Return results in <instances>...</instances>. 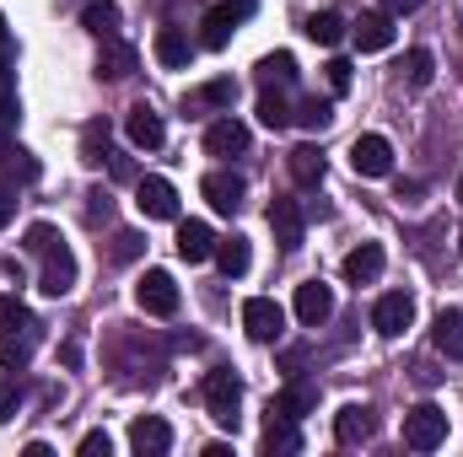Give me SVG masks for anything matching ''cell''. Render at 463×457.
<instances>
[{
  "label": "cell",
  "mask_w": 463,
  "mask_h": 457,
  "mask_svg": "<svg viewBox=\"0 0 463 457\" xmlns=\"http://www.w3.org/2000/svg\"><path fill=\"white\" fill-rule=\"evenodd\" d=\"M140 253H146V237H140V231H118L114 247H109V258H114V264H135Z\"/></svg>",
  "instance_id": "cell-37"
},
{
  "label": "cell",
  "mask_w": 463,
  "mask_h": 457,
  "mask_svg": "<svg viewBox=\"0 0 463 457\" xmlns=\"http://www.w3.org/2000/svg\"><path fill=\"white\" fill-rule=\"evenodd\" d=\"M135 302L151 312V318H173L178 312V280L167 269H146L140 285H135Z\"/></svg>",
  "instance_id": "cell-5"
},
{
  "label": "cell",
  "mask_w": 463,
  "mask_h": 457,
  "mask_svg": "<svg viewBox=\"0 0 463 457\" xmlns=\"http://www.w3.org/2000/svg\"><path fill=\"white\" fill-rule=\"evenodd\" d=\"M313 409H318V387H313V382H291V387H280V393L269 398V420H297V425H302Z\"/></svg>",
  "instance_id": "cell-12"
},
{
  "label": "cell",
  "mask_w": 463,
  "mask_h": 457,
  "mask_svg": "<svg viewBox=\"0 0 463 457\" xmlns=\"http://www.w3.org/2000/svg\"><path fill=\"white\" fill-rule=\"evenodd\" d=\"M16 409H22V382L16 377H0V425L16 420Z\"/></svg>",
  "instance_id": "cell-41"
},
{
  "label": "cell",
  "mask_w": 463,
  "mask_h": 457,
  "mask_svg": "<svg viewBox=\"0 0 463 457\" xmlns=\"http://www.w3.org/2000/svg\"><path fill=\"white\" fill-rule=\"evenodd\" d=\"M291 124H302V129H313V135H318V129H329V124H335V103H329V98H302V103L291 108Z\"/></svg>",
  "instance_id": "cell-29"
},
{
  "label": "cell",
  "mask_w": 463,
  "mask_h": 457,
  "mask_svg": "<svg viewBox=\"0 0 463 457\" xmlns=\"http://www.w3.org/2000/svg\"><path fill=\"white\" fill-rule=\"evenodd\" d=\"M458 205H463V173H458Z\"/></svg>",
  "instance_id": "cell-47"
},
{
  "label": "cell",
  "mask_w": 463,
  "mask_h": 457,
  "mask_svg": "<svg viewBox=\"0 0 463 457\" xmlns=\"http://www.w3.org/2000/svg\"><path fill=\"white\" fill-rule=\"evenodd\" d=\"M0 162H5V167H11V173L22 178V183H33V178H38V162H33V156H27L22 145H5V151H0Z\"/></svg>",
  "instance_id": "cell-40"
},
{
  "label": "cell",
  "mask_w": 463,
  "mask_h": 457,
  "mask_svg": "<svg viewBox=\"0 0 463 457\" xmlns=\"http://www.w3.org/2000/svg\"><path fill=\"white\" fill-rule=\"evenodd\" d=\"M286 167H291V178H297L302 189H318V183H324V156H318V145H297V151L286 156Z\"/></svg>",
  "instance_id": "cell-26"
},
{
  "label": "cell",
  "mask_w": 463,
  "mask_h": 457,
  "mask_svg": "<svg viewBox=\"0 0 463 457\" xmlns=\"http://www.w3.org/2000/svg\"><path fill=\"white\" fill-rule=\"evenodd\" d=\"M291 452H302L297 420H269V425H264V457H291Z\"/></svg>",
  "instance_id": "cell-25"
},
{
  "label": "cell",
  "mask_w": 463,
  "mask_h": 457,
  "mask_svg": "<svg viewBox=\"0 0 463 457\" xmlns=\"http://www.w3.org/2000/svg\"><path fill=\"white\" fill-rule=\"evenodd\" d=\"M43 258V269H38V291L43 296H71L76 291V253L65 247V242H54L49 253H38Z\"/></svg>",
  "instance_id": "cell-4"
},
{
  "label": "cell",
  "mask_w": 463,
  "mask_h": 457,
  "mask_svg": "<svg viewBox=\"0 0 463 457\" xmlns=\"http://www.w3.org/2000/svg\"><path fill=\"white\" fill-rule=\"evenodd\" d=\"M0 334H38V318L16 296H0Z\"/></svg>",
  "instance_id": "cell-32"
},
{
  "label": "cell",
  "mask_w": 463,
  "mask_h": 457,
  "mask_svg": "<svg viewBox=\"0 0 463 457\" xmlns=\"http://www.w3.org/2000/svg\"><path fill=\"white\" fill-rule=\"evenodd\" d=\"M383 11L388 16H410V11H420V0H383Z\"/></svg>",
  "instance_id": "cell-45"
},
{
  "label": "cell",
  "mask_w": 463,
  "mask_h": 457,
  "mask_svg": "<svg viewBox=\"0 0 463 457\" xmlns=\"http://www.w3.org/2000/svg\"><path fill=\"white\" fill-rule=\"evenodd\" d=\"M345 33H350V27H345V16H340V11H313V16H307V38H313V43H324V49H335Z\"/></svg>",
  "instance_id": "cell-28"
},
{
  "label": "cell",
  "mask_w": 463,
  "mask_h": 457,
  "mask_svg": "<svg viewBox=\"0 0 463 457\" xmlns=\"http://www.w3.org/2000/svg\"><path fill=\"white\" fill-rule=\"evenodd\" d=\"M11 216H16V189L0 183V227H11Z\"/></svg>",
  "instance_id": "cell-44"
},
{
  "label": "cell",
  "mask_w": 463,
  "mask_h": 457,
  "mask_svg": "<svg viewBox=\"0 0 463 457\" xmlns=\"http://www.w3.org/2000/svg\"><path fill=\"white\" fill-rule=\"evenodd\" d=\"M200 194L211 200V210H216V216H237V210H242V194H248V183H242V173L216 167V173H205Z\"/></svg>",
  "instance_id": "cell-8"
},
{
  "label": "cell",
  "mask_w": 463,
  "mask_h": 457,
  "mask_svg": "<svg viewBox=\"0 0 463 457\" xmlns=\"http://www.w3.org/2000/svg\"><path fill=\"white\" fill-rule=\"evenodd\" d=\"M81 27H87V33H98V38H114L118 5H114V0H92V5L81 11Z\"/></svg>",
  "instance_id": "cell-34"
},
{
  "label": "cell",
  "mask_w": 463,
  "mask_h": 457,
  "mask_svg": "<svg viewBox=\"0 0 463 457\" xmlns=\"http://www.w3.org/2000/svg\"><path fill=\"white\" fill-rule=\"evenodd\" d=\"M135 205L146 221H178V189L167 178H140L135 183Z\"/></svg>",
  "instance_id": "cell-7"
},
{
  "label": "cell",
  "mask_w": 463,
  "mask_h": 457,
  "mask_svg": "<svg viewBox=\"0 0 463 457\" xmlns=\"http://www.w3.org/2000/svg\"><path fill=\"white\" fill-rule=\"evenodd\" d=\"M350 167H355V178H388V173H393V145H388L383 135H355Z\"/></svg>",
  "instance_id": "cell-6"
},
{
  "label": "cell",
  "mask_w": 463,
  "mask_h": 457,
  "mask_svg": "<svg viewBox=\"0 0 463 457\" xmlns=\"http://www.w3.org/2000/svg\"><path fill=\"white\" fill-rule=\"evenodd\" d=\"M269 227H275V242H280V247H302L307 216H302L297 200H275V205H269Z\"/></svg>",
  "instance_id": "cell-19"
},
{
  "label": "cell",
  "mask_w": 463,
  "mask_h": 457,
  "mask_svg": "<svg viewBox=\"0 0 463 457\" xmlns=\"http://www.w3.org/2000/svg\"><path fill=\"white\" fill-rule=\"evenodd\" d=\"M16 118H22V108H16V70H11V60H0V135H11Z\"/></svg>",
  "instance_id": "cell-30"
},
{
  "label": "cell",
  "mask_w": 463,
  "mask_h": 457,
  "mask_svg": "<svg viewBox=\"0 0 463 457\" xmlns=\"http://www.w3.org/2000/svg\"><path fill=\"white\" fill-rule=\"evenodd\" d=\"M33 344H38V334H0V366L5 371H22L33 360Z\"/></svg>",
  "instance_id": "cell-33"
},
{
  "label": "cell",
  "mask_w": 463,
  "mask_h": 457,
  "mask_svg": "<svg viewBox=\"0 0 463 457\" xmlns=\"http://www.w3.org/2000/svg\"><path fill=\"white\" fill-rule=\"evenodd\" d=\"M431 344L448 355V360H463V312L458 307H442L437 323H431Z\"/></svg>",
  "instance_id": "cell-23"
},
{
  "label": "cell",
  "mask_w": 463,
  "mask_h": 457,
  "mask_svg": "<svg viewBox=\"0 0 463 457\" xmlns=\"http://www.w3.org/2000/svg\"><path fill=\"white\" fill-rule=\"evenodd\" d=\"M291 312H297V323H302V329H318V323H329V312H335V291H329L324 280H302V285H297Z\"/></svg>",
  "instance_id": "cell-9"
},
{
  "label": "cell",
  "mask_w": 463,
  "mask_h": 457,
  "mask_svg": "<svg viewBox=\"0 0 463 457\" xmlns=\"http://www.w3.org/2000/svg\"><path fill=\"white\" fill-rule=\"evenodd\" d=\"M350 38H355L361 54H383V49H393V16H388V11H366V16L350 27Z\"/></svg>",
  "instance_id": "cell-13"
},
{
  "label": "cell",
  "mask_w": 463,
  "mask_h": 457,
  "mask_svg": "<svg viewBox=\"0 0 463 457\" xmlns=\"http://www.w3.org/2000/svg\"><path fill=\"white\" fill-rule=\"evenodd\" d=\"M129 447L140 457H162L173 447V425L167 420H156V415H140L135 425H129Z\"/></svg>",
  "instance_id": "cell-15"
},
{
  "label": "cell",
  "mask_w": 463,
  "mask_h": 457,
  "mask_svg": "<svg viewBox=\"0 0 463 457\" xmlns=\"http://www.w3.org/2000/svg\"><path fill=\"white\" fill-rule=\"evenodd\" d=\"M156 60H162L167 70H184V65L194 60V43H189L178 27H156Z\"/></svg>",
  "instance_id": "cell-24"
},
{
  "label": "cell",
  "mask_w": 463,
  "mask_h": 457,
  "mask_svg": "<svg viewBox=\"0 0 463 457\" xmlns=\"http://www.w3.org/2000/svg\"><path fill=\"white\" fill-rule=\"evenodd\" d=\"M205 409H211V420L222 431H237V420H242V382H237V371H211L205 377Z\"/></svg>",
  "instance_id": "cell-1"
},
{
  "label": "cell",
  "mask_w": 463,
  "mask_h": 457,
  "mask_svg": "<svg viewBox=\"0 0 463 457\" xmlns=\"http://www.w3.org/2000/svg\"><path fill=\"white\" fill-rule=\"evenodd\" d=\"M124 129H129V140H135L140 151H156V145L167 140V124H162V114H156L151 103H135V108H129V124H124Z\"/></svg>",
  "instance_id": "cell-18"
},
{
  "label": "cell",
  "mask_w": 463,
  "mask_h": 457,
  "mask_svg": "<svg viewBox=\"0 0 463 457\" xmlns=\"http://www.w3.org/2000/svg\"><path fill=\"white\" fill-rule=\"evenodd\" d=\"M242 329H248V340L275 344L286 334V307L269 302V296H248V302H242Z\"/></svg>",
  "instance_id": "cell-3"
},
{
  "label": "cell",
  "mask_w": 463,
  "mask_h": 457,
  "mask_svg": "<svg viewBox=\"0 0 463 457\" xmlns=\"http://www.w3.org/2000/svg\"><path fill=\"white\" fill-rule=\"evenodd\" d=\"M216 264H222V275H227V280L248 275V264H253V253H248V237H222V242H216Z\"/></svg>",
  "instance_id": "cell-27"
},
{
  "label": "cell",
  "mask_w": 463,
  "mask_h": 457,
  "mask_svg": "<svg viewBox=\"0 0 463 457\" xmlns=\"http://www.w3.org/2000/svg\"><path fill=\"white\" fill-rule=\"evenodd\" d=\"M410 323H415V296H404V291H388V296L372 307V329H377L383 340H399Z\"/></svg>",
  "instance_id": "cell-10"
},
{
  "label": "cell",
  "mask_w": 463,
  "mask_h": 457,
  "mask_svg": "<svg viewBox=\"0 0 463 457\" xmlns=\"http://www.w3.org/2000/svg\"><path fill=\"white\" fill-rule=\"evenodd\" d=\"M109 156V124H87V140H81V162H103Z\"/></svg>",
  "instance_id": "cell-38"
},
{
  "label": "cell",
  "mask_w": 463,
  "mask_h": 457,
  "mask_svg": "<svg viewBox=\"0 0 463 457\" xmlns=\"http://www.w3.org/2000/svg\"><path fill=\"white\" fill-rule=\"evenodd\" d=\"M248 124L242 118H216L211 129H205V156H242L248 151Z\"/></svg>",
  "instance_id": "cell-14"
},
{
  "label": "cell",
  "mask_w": 463,
  "mask_h": 457,
  "mask_svg": "<svg viewBox=\"0 0 463 457\" xmlns=\"http://www.w3.org/2000/svg\"><path fill=\"white\" fill-rule=\"evenodd\" d=\"M54 242H65V237H60V231L49 227V221H38V227H27V231H22V247H27V253H49Z\"/></svg>",
  "instance_id": "cell-39"
},
{
  "label": "cell",
  "mask_w": 463,
  "mask_h": 457,
  "mask_svg": "<svg viewBox=\"0 0 463 457\" xmlns=\"http://www.w3.org/2000/svg\"><path fill=\"white\" fill-rule=\"evenodd\" d=\"M259 81L264 87H291L297 81V54H286V49L280 54H264L259 60Z\"/></svg>",
  "instance_id": "cell-31"
},
{
  "label": "cell",
  "mask_w": 463,
  "mask_h": 457,
  "mask_svg": "<svg viewBox=\"0 0 463 457\" xmlns=\"http://www.w3.org/2000/svg\"><path fill=\"white\" fill-rule=\"evenodd\" d=\"M324 70H329V87L335 92H350V60H329Z\"/></svg>",
  "instance_id": "cell-43"
},
{
  "label": "cell",
  "mask_w": 463,
  "mask_h": 457,
  "mask_svg": "<svg viewBox=\"0 0 463 457\" xmlns=\"http://www.w3.org/2000/svg\"><path fill=\"white\" fill-rule=\"evenodd\" d=\"M383 264H388V258H383V247H377V242H361V247H350V253H345L340 275H345L350 285H372V280L383 275Z\"/></svg>",
  "instance_id": "cell-16"
},
{
  "label": "cell",
  "mask_w": 463,
  "mask_h": 457,
  "mask_svg": "<svg viewBox=\"0 0 463 457\" xmlns=\"http://www.w3.org/2000/svg\"><path fill=\"white\" fill-rule=\"evenodd\" d=\"M372 431H377V420H372L366 404H345V409L335 415V442H340V447H361Z\"/></svg>",
  "instance_id": "cell-21"
},
{
  "label": "cell",
  "mask_w": 463,
  "mask_h": 457,
  "mask_svg": "<svg viewBox=\"0 0 463 457\" xmlns=\"http://www.w3.org/2000/svg\"><path fill=\"white\" fill-rule=\"evenodd\" d=\"M135 65H140V54H135L129 43L103 38V49H98V76H103V81H129V76H135Z\"/></svg>",
  "instance_id": "cell-20"
},
{
  "label": "cell",
  "mask_w": 463,
  "mask_h": 457,
  "mask_svg": "<svg viewBox=\"0 0 463 457\" xmlns=\"http://www.w3.org/2000/svg\"><path fill=\"white\" fill-rule=\"evenodd\" d=\"M458 258H463V237H458Z\"/></svg>",
  "instance_id": "cell-48"
},
{
  "label": "cell",
  "mask_w": 463,
  "mask_h": 457,
  "mask_svg": "<svg viewBox=\"0 0 463 457\" xmlns=\"http://www.w3.org/2000/svg\"><path fill=\"white\" fill-rule=\"evenodd\" d=\"M0 60H11V33H5V16H0Z\"/></svg>",
  "instance_id": "cell-46"
},
{
  "label": "cell",
  "mask_w": 463,
  "mask_h": 457,
  "mask_svg": "<svg viewBox=\"0 0 463 457\" xmlns=\"http://www.w3.org/2000/svg\"><path fill=\"white\" fill-rule=\"evenodd\" d=\"M178 258H189V264L216 258V231L205 227V221H184L178 227Z\"/></svg>",
  "instance_id": "cell-22"
},
{
  "label": "cell",
  "mask_w": 463,
  "mask_h": 457,
  "mask_svg": "<svg viewBox=\"0 0 463 457\" xmlns=\"http://www.w3.org/2000/svg\"><path fill=\"white\" fill-rule=\"evenodd\" d=\"M399 70H404V81L420 92V87H431V76H437V60H431V49H410Z\"/></svg>",
  "instance_id": "cell-35"
},
{
  "label": "cell",
  "mask_w": 463,
  "mask_h": 457,
  "mask_svg": "<svg viewBox=\"0 0 463 457\" xmlns=\"http://www.w3.org/2000/svg\"><path fill=\"white\" fill-rule=\"evenodd\" d=\"M448 442V409H437V404H415L410 415H404V447H415V452H437Z\"/></svg>",
  "instance_id": "cell-2"
},
{
  "label": "cell",
  "mask_w": 463,
  "mask_h": 457,
  "mask_svg": "<svg viewBox=\"0 0 463 457\" xmlns=\"http://www.w3.org/2000/svg\"><path fill=\"white\" fill-rule=\"evenodd\" d=\"M259 124H264V129H286V124H291V103H286L275 87L259 92Z\"/></svg>",
  "instance_id": "cell-36"
},
{
  "label": "cell",
  "mask_w": 463,
  "mask_h": 457,
  "mask_svg": "<svg viewBox=\"0 0 463 457\" xmlns=\"http://www.w3.org/2000/svg\"><path fill=\"white\" fill-rule=\"evenodd\" d=\"M242 16H248V0H227V5L205 11V22H200V43H205V49H227Z\"/></svg>",
  "instance_id": "cell-11"
},
{
  "label": "cell",
  "mask_w": 463,
  "mask_h": 457,
  "mask_svg": "<svg viewBox=\"0 0 463 457\" xmlns=\"http://www.w3.org/2000/svg\"><path fill=\"white\" fill-rule=\"evenodd\" d=\"M232 103H237V81L216 76V81H205V87H194L184 98V114H211V108H232Z\"/></svg>",
  "instance_id": "cell-17"
},
{
  "label": "cell",
  "mask_w": 463,
  "mask_h": 457,
  "mask_svg": "<svg viewBox=\"0 0 463 457\" xmlns=\"http://www.w3.org/2000/svg\"><path fill=\"white\" fill-rule=\"evenodd\" d=\"M76 452H81V457H109V452H114V442H109V431H87Z\"/></svg>",
  "instance_id": "cell-42"
}]
</instances>
